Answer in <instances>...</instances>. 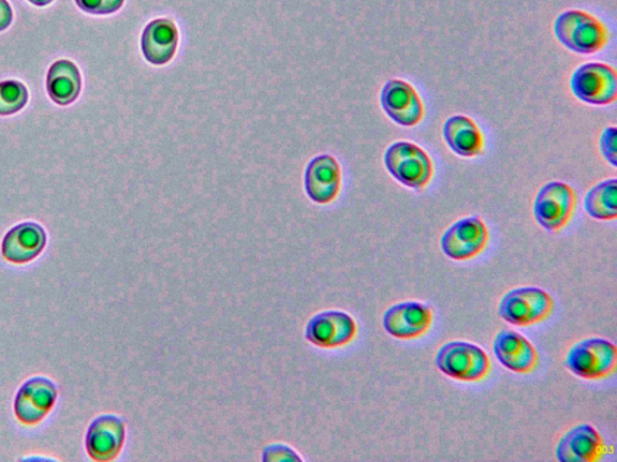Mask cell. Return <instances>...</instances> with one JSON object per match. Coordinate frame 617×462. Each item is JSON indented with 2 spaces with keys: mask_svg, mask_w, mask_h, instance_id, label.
I'll return each mask as SVG.
<instances>
[{
  "mask_svg": "<svg viewBox=\"0 0 617 462\" xmlns=\"http://www.w3.org/2000/svg\"><path fill=\"white\" fill-rule=\"evenodd\" d=\"M554 33L565 48L579 55L604 51L610 41L609 29L604 21L577 9L564 11L556 19Z\"/></svg>",
  "mask_w": 617,
  "mask_h": 462,
  "instance_id": "cell-1",
  "label": "cell"
},
{
  "mask_svg": "<svg viewBox=\"0 0 617 462\" xmlns=\"http://www.w3.org/2000/svg\"><path fill=\"white\" fill-rule=\"evenodd\" d=\"M389 174L401 185L423 190L433 178V161L420 146L410 141L393 142L384 156Z\"/></svg>",
  "mask_w": 617,
  "mask_h": 462,
  "instance_id": "cell-2",
  "label": "cell"
},
{
  "mask_svg": "<svg viewBox=\"0 0 617 462\" xmlns=\"http://www.w3.org/2000/svg\"><path fill=\"white\" fill-rule=\"evenodd\" d=\"M435 366L452 380L479 382L489 375L491 363L488 353L478 345L451 341L438 351Z\"/></svg>",
  "mask_w": 617,
  "mask_h": 462,
  "instance_id": "cell-3",
  "label": "cell"
},
{
  "mask_svg": "<svg viewBox=\"0 0 617 462\" xmlns=\"http://www.w3.org/2000/svg\"><path fill=\"white\" fill-rule=\"evenodd\" d=\"M552 296L539 287H520L508 292L498 313L503 321L516 326H530L547 321L554 312Z\"/></svg>",
  "mask_w": 617,
  "mask_h": 462,
  "instance_id": "cell-4",
  "label": "cell"
},
{
  "mask_svg": "<svg viewBox=\"0 0 617 462\" xmlns=\"http://www.w3.org/2000/svg\"><path fill=\"white\" fill-rule=\"evenodd\" d=\"M616 347L607 338L591 337L578 342L566 356V366L582 380H601L616 367Z\"/></svg>",
  "mask_w": 617,
  "mask_h": 462,
  "instance_id": "cell-5",
  "label": "cell"
},
{
  "mask_svg": "<svg viewBox=\"0 0 617 462\" xmlns=\"http://www.w3.org/2000/svg\"><path fill=\"white\" fill-rule=\"evenodd\" d=\"M576 207V190L565 183L551 181L539 189L533 205V215L541 228L556 233L568 225Z\"/></svg>",
  "mask_w": 617,
  "mask_h": 462,
  "instance_id": "cell-6",
  "label": "cell"
},
{
  "mask_svg": "<svg viewBox=\"0 0 617 462\" xmlns=\"http://www.w3.org/2000/svg\"><path fill=\"white\" fill-rule=\"evenodd\" d=\"M570 89L579 100L594 107H606L617 98V73L605 63H585L572 72Z\"/></svg>",
  "mask_w": 617,
  "mask_h": 462,
  "instance_id": "cell-7",
  "label": "cell"
},
{
  "mask_svg": "<svg viewBox=\"0 0 617 462\" xmlns=\"http://www.w3.org/2000/svg\"><path fill=\"white\" fill-rule=\"evenodd\" d=\"M358 324L354 317L340 309L317 313L305 326V340L319 348H340L356 337Z\"/></svg>",
  "mask_w": 617,
  "mask_h": 462,
  "instance_id": "cell-8",
  "label": "cell"
},
{
  "mask_svg": "<svg viewBox=\"0 0 617 462\" xmlns=\"http://www.w3.org/2000/svg\"><path fill=\"white\" fill-rule=\"evenodd\" d=\"M490 233L484 222L478 216H470L454 222L440 240L444 255L458 262L473 259L487 248Z\"/></svg>",
  "mask_w": 617,
  "mask_h": 462,
  "instance_id": "cell-9",
  "label": "cell"
},
{
  "mask_svg": "<svg viewBox=\"0 0 617 462\" xmlns=\"http://www.w3.org/2000/svg\"><path fill=\"white\" fill-rule=\"evenodd\" d=\"M381 108L401 127L413 128L424 116L423 101L415 87L400 79L385 83L380 94Z\"/></svg>",
  "mask_w": 617,
  "mask_h": 462,
  "instance_id": "cell-10",
  "label": "cell"
},
{
  "mask_svg": "<svg viewBox=\"0 0 617 462\" xmlns=\"http://www.w3.org/2000/svg\"><path fill=\"white\" fill-rule=\"evenodd\" d=\"M57 395V386L49 379H31L23 383L14 397V415L25 425H37L53 409Z\"/></svg>",
  "mask_w": 617,
  "mask_h": 462,
  "instance_id": "cell-11",
  "label": "cell"
},
{
  "mask_svg": "<svg viewBox=\"0 0 617 462\" xmlns=\"http://www.w3.org/2000/svg\"><path fill=\"white\" fill-rule=\"evenodd\" d=\"M126 423L120 416L105 414L98 416L87 430L86 451L98 462L115 460L124 450Z\"/></svg>",
  "mask_w": 617,
  "mask_h": 462,
  "instance_id": "cell-12",
  "label": "cell"
},
{
  "mask_svg": "<svg viewBox=\"0 0 617 462\" xmlns=\"http://www.w3.org/2000/svg\"><path fill=\"white\" fill-rule=\"evenodd\" d=\"M432 323V308L419 302L395 304L383 317L385 332L399 340L419 338L431 330Z\"/></svg>",
  "mask_w": 617,
  "mask_h": 462,
  "instance_id": "cell-13",
  "label": "cell"
},
{
  "mask_svg": "<svg viewBox=\"0 0 617 462\" xmlns=\"http://www.w3.org/2000/svg\"><path fill=\"white\" fill-rule=\"evenodd\" d=\"M304 185L307 197L320 205L335 200L342 187L340 163L330 155L319 156L308 163Z\"/></svg>",
  "mask_w": 617,
  "mask_h": 462,
  "instance_id": "cell-14",
  "label": "cell"
},
{
  "mask_svg": "<svg viewBox=\"0 0 617 462\" xmlns=\"http://www.w3.org/2000/svg\"><path fill=\"white\" fill-rule=\"evenodd\" d=\"M605 453L606 442L590 424L569 430L556 449V458L561 462H595Z\"/></svg>",
  "mask_w": 617,
  "mask_h": 462,
  "instance_id": "cell-15",
  "label": "cell"
},
{
  "mask_svg": "<svg viewBox=\"0 0 617 462\" xmlns=\"http://www.w3.org/2000/svg\"><path fill=\"white\" fill-rule=\"evenodd\" d=\"M493 353L499 364L517 374H530L539 363V355L532 342L512 331L497 334Z\"/></svg>",
  "mask_w": 617,
  "mask_h": 462,
  "instance_id": "cell-16",
  "label": "cell"
},
{
  "mask_svg": "<svg viewBox=\"0 0 617 462\" xmlns=\"http://www.w3.org/2000/svg\"><path fill=\"white\" fill-rule=\"evenodd\" d=\"M48 243L46 229L35 222H25L13 227L3 238L2 256L13 264L35 261Z\"/></svg>",
  "mask_w": 617,
  "mask_h": 462,
  "instance_id": "cell-17",
  "label": "cell"
},
{
  "mask_svg": "<svg viewBox=\"0 0 617 462\" xmlns=\"http://www.w3.org/2000/svg\"><path fill=\"white\" fill-rule=\"evenodd\" d=\"M179 45L178 27L169 19H157L145 27L141 51L146 61L165 66L172 61Z\"/></svg>",
  "mask_w": 617,
  "mask_h": 462,
  "instance_id": "cell-18",
  "label": "cell"
},
{
  "mask_svg": "<svg viewBox=\"0 0 617 462\" xmlns=\"http://www.w3.org/2000/svg\"><path fill=\"white\" fill-rule=\"evenodd\" d=\"M443 138L453 154L463 158L482 155L484 140L479 126L466 115L449 117L443 126Z\"/></svg>",
  "mask_w": 617,
  "mask_h": 462,
  "instance_id": "cell-19",
  "label": "cell"
},
{
  "mask_svg": "<svg viewBox=\"0 0 617 462\" xmlns=\"http://www.w3.org/2000/svg\"><path fill=\"white\" fill-rule=\"evenodd\" d=\"M48 94L58 106L75 102L81 92V76L78 67L62 59L53 63L48 73Z\"/></svg>",
  "mask_w": 617,
  "mask_h": 462,
  "instance_id": "cell-20",
  "label": "cell"
},
{
  "mask_svg": "<svg viewBox=\"0 0 617 462\" xmlns=\"http://www.w3.org/2000/svg\"><path fill=\"white\" fill-rule=\"evenodd\" d=\"M585 212L598 220H614L617 217V180L601 181L586 194Z\"/></svg>",
  "mask_w": 617,
  "mask_h": 462,
  "instance_id": "cell-21",
  "label": "cell"
},
{
  "mask_svg": "<svg viewBox=\"0 0 617 462\" xmlns=\"http://www.w3.org/2000/svg\"><path fill=\"white\" fill-rule=\"evenodd\" d=\"M28 91L20 81L0 82V116H10L26 107Z\"/></svg>",
  "mask_w": 617,
  "mask_h": 462,
  "instance_id": "cell-22",
  "label": "cell"
},
{
  "mask_svg": "<svg viewBox=\"0 0 617 462\" xmlns=\"http://www.w3.org/2000/svg\"><path fill=\"white\" fill-rule=\"evenodd\" d=\"M263 462H302L303 458L296 450L284 443H273L262 452Z\"/></svg>",
  "mask_w": 617,
  "mask_h": 462,
  "instance_id": "cell-23",
  "label": "cell"
},
{
  "mask_svg": "<svg viewBox=\"0 0 617 462\" xmlns=\"http://www.w3.org/2000/svg\"><path fill=\"white\" fill-rule=\"evenodd\" d=\"M78 7L92 14H110L119 11L125 0H76Z\"/></svg>",
  "mask_w": 617,
  "mask_h": 462,
  "instance_id": "cell-24",
  "label": "cell"
},
{
  "mask_svg": "<svg viewBox=\"0 0 617 462\" xmlns=\"http://www.w3.org/2000/svg\"><path fill=\"white\" fill-rule=\"evenodd\" d=\"M617 129L616 127L611 126L605 129L604 132H601L600 139H599V148L601 156L605 157V159L611 164L614 168L617 167Z\"/></svg>",
  "mask_w": 617,
  "mask_h": 462,
  "instance_id": "cell-25",
  "label": "cell"
},
{
  "mask_svg": "<svg viewBox=\"0 0 617 462\" xmlns=\"http://www.w3.org/2000/svg\"><path fill=\"white\" fill-rule=\"evenodd\" d=\"M12 9L8 0H0V32L6 31L12 22Z\"/></svg>",
  "mask_w": 617,
  "mask_h": 462,
  "instance_id": "cell-26",
  "label": "cell"
},
{
  "mask_svg": "<svg viewBox=\"0 0 617 462\" xmlns=\"http://www.w3.org/2000/svg\"><path fill=\"white\" fill-rule=\"evenodd\" d=\"M32 4L37 7H47L53 2V0H29Z\"/></svg>",
  "mask_w": 617,
  "mask_h": 462,
  "instance_id": "cell-27",
  "label": "cell"
}]
</instances>
